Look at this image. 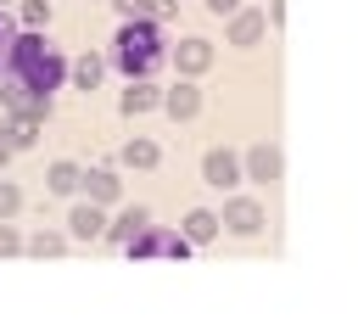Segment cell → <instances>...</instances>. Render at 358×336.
Instances as JSON below:
<instances>
[{"label":"cell","mask_w":358,"mask_h":336,"mask_svg":"<svg viewBox=\"0 0 358 336\" xmlns=\"http://www.w3.org/2000/svg\"><path fill=\"white\" fill-rule=\"evenodd\" d=\"M117 11H123L129 22H134V17H151V22H157V0H117Z\"/></svg>","instance_id":"19"},{"label":"cell","mask_w":358,"mask_h":336,"mask_svg":"<svg viewBox=\"0 0 358 336\" xmlns=\"http://www.w3.org/2000/svg\"><path fill=\"white\" fill-rule=\"evenodd\" d=\"M0 112H6V90H0Z\"/></svg>","instance_id":"25"},{"label":"cell","mask_w":358,"mask_h":336,"mask_svg":"<svg viewBox=\"0 0 358 336\" xmlns=\"http://www.w3.org/2000/svg\"><path fill=\"white\" fill-rule=\"evenodd\" d=\"M185 235H190V246H207V241H218V218L213 213H190L185 218Z\"/></svg>","instance_id":"14"},{"label":"cell","mask_w":358,"mask_h":336,"mask_svg":"<svg viewBox=\"0 0 358 336\" xmlns=\"http://www.w3.org/2000/svg\"><path fill=\"white\" fill-rule=\"evenodd\" d=\"M173 62H179V73H201V67L213 62V45H207V39H179Z\"/></svg>","instance_id":"8"},{"label":"cell","mask_w":358,"mask_h":336,"mask_svg":"<svg viewBox=\"0 0 358 336\" xmlns=\"http://www.w3.org/2000/svg\"><path fill=\"white\" fill-rule=\"evenodd\" d=\"M22 246H28L34 258H62V246H67V241H62V235H50V230H39V235H28Z\"/></svg>","instance_id":"17"},{"label":"cell","mask_w":358,"mask_h":336,"mask_svg":"<svg viewBox=\"0 0 358 336\" xmlns=\"http://www.w3.org/2000/svg\"><path fill=\"white\" fill-rule=\"evenodd\" d=\"M73 84H78V90H95V84H101V56H78Z\"/></svg>","instance_id":"18"},{"label":"cell","mask_w":358,"mask_h":336,"mask_svg":"<svg viewBox=\"0 0 358 336\" xmlns=\"http://www.w3.org/2000/svg\"><path fill=\"white\" fill-rule=\"evenodd\" d=\"M140 230H145V213H140V207H134V213H123V218H117V224H112V241H117V246H129V241H134V235H140Z\"/></svg>","instance_id":"16"},{"label":"cell","mask_w":358,"mask_h":336,"mask_svg":"<svg viewBox=\"0 0 358 336\" xmlns=\"http://www.w3.org/2000/svg\"><path fill=\"white\" fill-rule=\"evenodd\" d=\"M78 185H84V174H78L73 162H56V168H50V196H73Z\"/></svg>","instance_id":"15"},{"label":"cell","mask_w":358,"mask_h":336,"mask_svg":"<svg viewBox=\"0 0 358 336\" xmlns=\"http://www.w3.org/2000/svg\"><path fill=\"white\" fill-rule=\"evenodd\" d=\"M207 6H213V11H218V17H224V11H235V6H241V0H207Z\"/></svg>","instance_id":"23"},{"label":"cell","mask_w":358,"mask_h":336,"mask_svg":"<svg viewBox=\"0 0 358 336\" xmlns=\"http://www.w3.org/2000/svg\"><path fill=\"white\" fill-rule=\"evenodd\" d=\"M78 190H90V202H101V207H106V202H117V179H112L106 168H90Z\"/></svg>","instance_id":"11"},{"label":"cell","mask_w":358,"mask_h":336,"mask_svg":"<svg viewBox=\"0 0 358 336\" xmlns=\"http://www.w3.org/2000/svg\"><path fill=\"white\" fill-rule=\"evenodd\" d=\"M201 179H207L213 190H235V179H241V162H235L224 146H213V151L201 157Z\"/></svg>","instance_id":"3"},{"label":"cell","mask_w":358,"mask_h":336,"mask_svg":"<svg viewBox=\"0 0 358 336\" xmlns=\"http://www.w3.org/2000/svg\"><path fill=\"white\" fill-rule=\"evenodd\" d=\"M162 106H168V118H173V123H185V118H196V112H201V95H196L190 84H179V90H173Z\"/></svg>","instance_id":"10"},{"label":"cell","mask_w":358,"mask_h":336,"mask_svg":"<svg viewBox=\"0 0 358 336\" xmlns=\"http://www.w3.org/2000/svg\"><path fill=\"white\" fill-rule=\"evenodd\" d=\"M246 168H252V179H257V185H274V179H280V168H285V157H280V146H268V140H263V146H252Z\"/></svg>","instance_id":"5"},{"label":"cell","mask_w":358,"mask_h":336,"mask_svg":"<svg viewBox=\"0 0 358 336\" xmlns=\"http://www.w3.org/2000/svg\"><path fill=\"white\" fill-rule=\"evenodd\" d=\"M0 134L11 140V151H22V146L39 140V118H28V112H0Z\"/></svg>","instance_id":"6"},{"label":"cell","mask_w":358,"mask_h":336,"mask_svg":"<svg viewBox=\"0 0 358 336\" xmlns=\"http://www.w3.org/2000/svg\"><path fill=\"white\" fill-rule=\"evenodd\" d=\"M0 50H11V34H6V22H0Z\"/></svg>","instance_id":"24"},{"label":"cell","mask_w":358,"mask_h":336,"mask_svg":"<svg viewBox=\"0 0 358 336\" xmlns=\"http://www.w3.org/2000/svg\"><path fill=\"white\" fill-rule=\"evenodd\" d=\"M11 73L28 84V90H39V95H50L56 84H62V56L39 39V34H22V39H11Z\"/></svg>","instance_id":"1"},{"label":"cell","mask_w":358,"mask_h":336,"mask_svg":"<svg viewBox=\"0 0 358 336\" xmlns=\"http://www.w3.org/2000/svg\"><path fill=\"white\" fill-rule=\"evenodd\" d=\"M45 17H50V6H45V0H22V22H28V28H39Z\"/></svg>","instance_id":"20"},{"label":"cell","mask_w":358,"mask_h":336,"mask_svg":"<svg viewBox=\"0 0 358 336\" xmlns=\"http://www.w3.org/2000/svg\"><path fill=\"white\" fill-rule=\"evenodd\" d=\"M117 157H123L129 168H157V162H162V151H157V140H129V146H123Z\"/></svg>","instance_id":"12"},{"label":"cell","mask_w":358,"mask_h":336,"mask_svg":"<svg viewBox=\"0 0 358 336\" xmlns=\"http://www.w3.org/2000/svg\"><path fill=\"white\" fill-rule=\"evenodd\" d=\"M224 230H235V235H263V207H257L252 196L224 202Z\"/></svg>","instance_id":"4"},{"label":"cell","mask_w":358,"mask_h":336,"mask_svg":"<svg viewBox=\"0 0 358 336\" xmlns=\"http://www.w3.org/2000/svg\"><path fill=\"white\" fill-rule=\"evenodd\" d=\"M73 235H101L106 230V218H101V202H90V207H73Z\"/></svg>","instance_id":"13"},{"label":"cell","mask_w":358,"mask_h":336,"mask_svg":"<svg viewBox=\"0 0 358 336\" xmlns=\"http://www.w3.org/2000/svg\"><path fill=\"white\" fill-rule=\"evenodd\" d=\"M17 207H22V190L17 185H0V218H11Z\"/></svg>","instance_id":"21"},{"label":"cell","mask_w":358,"mask_h":336,"mask_svg":"<svg viewBox=\"0 0 358 336\" xmlns=\"http://www.w3.org/2000/svg\"><path fill=\"white\" fill-rule=\"evenodd\" d=\"M157 101H162V95H157L145 78H129V90H123V112H129V118H134V112H151Z\"/></svg>","instance_id":"9"},{"label":"cell","mask_w":358,"mask_h":336,"mask_svg":"<svg viewBox=\"0 0 358 336\" xmlns=\"http://www.w3.org/2000/svg\"><path fill=\"white\" fill-rule=\"evenodd\" d=\"M263 11H235V22H229V45H257L263 39Z\"/></svg>","instance_id":"7"},{"label":"cell","mask_w":358,"mask_h":336,"mask_svg":"<svg viewBox=\"0 0 358 336\" xmlns=\"http://www.w3.org/2000/svg\"><path fill=\"white\" fill-rule=\"evenodd\" d=\"M11 252H22V235L6 230V218H0V258H11Z\"/></svg>","instance_id":"22"},{"label":"cell","mask_w":358,"mask_h":336,"mask_svg":"<svg viewBox=\"0 0 358 336\" xmlns=\"http://www.w3.org/2000/svg\"><path fill=\"white\" fill-rule=\"evenodd\" d=\"M157 50H162V39H157V22H151V17L123 22V34H117V67H123L129 78H145L151 62H157Z\"/></svg>","instance_id":"2"}]
</instances>
